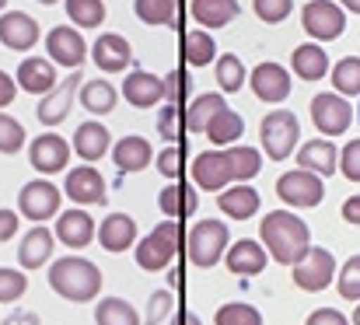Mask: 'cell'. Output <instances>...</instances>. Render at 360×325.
I'll use <instances>...</instances> for the list:
<instances>
[{
	"label": "cell",
	"instance_id": "obj_24",
	"mask_svg": "<svg viewBox=\"0 0 360 325\" xmlns=\"http://www.w3.org/2000/svg\"><path fill=\"white\" fill-rule=\"evenodd\" d=\"M53 234L67 248H84L95 238V220H91V214H84V210H63V214H56Z\"/></svg>",
	"mask_w": 360,
	"mask_h": 325
},
{
	"label": "cell",
	"instance_id": "obj_60",
	"mask_svg": "<svg viewBox=\"0 0 360 325\" xmlns=\"http://www.w3.org/2000/svg\"><path fill=\"white\" fill-rule=\"evenodd\" d=\"M4 7H7V0H0V11H4Z\"/></svg>",
	"mask_w": 360,
	"mask_h": 325
},
{
	"label": "cell",
	"instance_id": "obj_12",
	"mask_svg": "<svg viewBox=\"0 0 360 325\" xmlns=\"http://www.w3.org/2000/svg\"><path fill=\"white\" fill-rule=\"evenodd\" d=\"M81 84H84L81 70H70V77H67V81H60L49 95H42V98H39V106H35L39 122H42V126H60V122L70 115V106L77 102Z\"/></svg>",
	"mask_w": 360,
	"mask_h": 325
},
{
	"label": "cell",
	"instance_id": "obj_46",
	"mask_svg": "<svg viewBox=\"0 0 360 325\" xmlns=\"http://www.w3.org/2000/svg\"><path fill=\"white\" fill-rule=\"evenodd\" d=\"M175 301H172V291H154L150 301H147V315H143V325H161L168 315H172Z\"/></svg>",
	"mask_w": 360,
	"mask_h": 325
},
{
	"label": "cell",
	"instance_id": "obj_35",
	"mask_svg": "<svg viewBox=\"0 0 360 325\" xmlns=\"http://www.w3.org/2000/svg\"><path fill=\"white\" fill-rule=\"evenodd\" d=\"M95 322L98 325H143V319L136 315V308L122 298H102L95 305Z\"/></svg>",
	"mask_w": 360,
	"mask_h": 325
},
{
	"label": "cell",
	"instance_id": "obj_29",
	"mask_svg": "<svg viewBox=\"0 0 360 325\" xmlns=\"http://www.w3.org/2000/svg\"><path fill=\"white\" fill-rule=\"evenodd\" d=\"M290 67L301 81H322L329 74V53L319 42H304L290 53Z\"/></svg>",
	"mask_w": 360,
	"mask_h": 325
},
{
	"label": "cell",
	"instance_id": "obj_5",
	"mask_svg": "<svg viewBox=\"0 0 360 325\" xmlns=\"http://www.w3.org/2000/svg\"><path fill=\"white\" fill-rule=\"evenodd\" d=\"M228 224L224 220H196L186 245H189V262L200 269H214L224 252H228Z\"/></svg>",
	"mask_w": 360,
	"mask_h": 325
},
{
	"label": "cell",
	"instance_id": "obj_48",
	"mask_svg": "<svg viewBox=\"0 0 360 325\" xmlns=\"http://www.w3.org/2000/svg\"><path fill=\"white\" fill-rule=\"evenodd\" d=\"M340 172H343L350 182H360V136L350 140V144L340 151Z\"/></svg>",
	"mask_w": 360,
	"mask_h": 325
},
{
	"label": "cell",
	"instance_id": "obj_50",
	"mask_svg": "<svg viewBox=\"0 0 360 325\" xmlns=\"http://www.w3.org/2000/svg\"><path fill=\"white\" fill-rule=\"evenodd\" d=\"M158 172L165 179H179L182 175V154H179V147H165L158 154Z\"/></svg>",
	"mask_w": 360,
	"mask_h": 325
},
{
	"label": "cell",
	"instance_id": "obj_36",
	"mask_svg": "<svg viewBox=\"0 0 360 325\" xmlns=\"http://www.w3.org/2000/svg\"><path fill=\"white\" fill-rule=\"evenodd\" d=\"M221 108H224V95H200V98H193V106L186 108V129H189V133H203L207 122H210Z\"/></svg>",
	"mask_w": 360,
	"mask_h": 325
},
{
	"label": "cell",
	"instance_id": "obj_30",
	"mask_svg": "<svg viewBox=\"0 0 360 325\" xmlns=\"http://www.w3.org/2000/svg\"><path fill=\"white\" fill-rule=\"evenodd\" d=\"M189 11H193L196 25H203L207 32L231 25V21L241 14L238 0H193V7H189Z\"/></svg>",
	"mask_w": 360,
	"mask_h": 325
},
{
	"label": "cell",
	"instance_id": "obj_59",
	"mask_svg": "<svg viewBox=\"0 0 360 325\" xmlns=\"http://www.w3.org/2000/svg\"><path fill=\"white\" fill-rule=\"evenodd\" d=\"M39 4H42V7H49V4H56V0H39Z\"/></svg>",
	"mask_w": 360,
	"mask_h": 325
},
{
	"label": "cell",
	"instance_id": "obj_56",
	"mask_svg": "<svg viewBox=\"0 0 360 325\" xmlns=\"http://www.w3.org/2000/svg\"><path fill=\"white\" fill-rule=\"evenodd\" d=\"M340 7L350 11V14H360V0H340Z\"/></svg>",
	"mask_w": 360,
	"mask_h": 325
},
{
	"label": "cell",
	"instance_id": "obj_7",
	"mask_svg": "<svg viewBox=\"0 0 360 325\" xmlns=\"http://www.w3.org/2000/svg\"><path fill=\"white\" fill-rule=\"evenodd\" d=\"M301 25H304V32L322 46V42H333V39L343 35V28H347V11H343L336 0H308V4L301 7Z\"/></svg>",
	"mask_w": 360,
	"mask_h": 325
},
{
	"label": "cell",
	"instance_id": "obj_20",
	"mask_svg": "<svg viewBox=\"0 0 360 325\" xmlns=\"http://www.w3.org/2000/svg\"><path fill=\"white\" fill-rule=\"evenodd\" d=\"M109 151H112V133H109L98 119H88V122L77 126V133H74V154H77L81 161L95 165V161H102Z\"/></svg>",
	"mask_w": 360,
	"mask_h": 325
},
{
	"label": "cell",
	"instance_id": "obj_33",
	"mask_svg": "<svg viewBox=\"0 0 360 325\" xmlns=\"http://www.w3.org/2000/svg\"><path fill=\"white\" fill-rule=\"evenodd\" d=\"M77 102L91 115H109L116 108V88L109 81H84L77 91Z\"/></svg>",
	"mask_w": 360,
	"mask_h": 325
},
{
	"label": "cell",
	"instance_id": "obj_57",
	"mask_svg": "<svg viewBox=\"0 0 360 325\" xmlns=\"http://www.w3.org/2000/svg\"><path fill=\"white\" fill-rule=\"evenodd\" d=\"M182 322H186V325H203V322H200V315H193V312H186V319H182Z\"/></svg>",
	"mask_w": 360,
	"mask_h": 325
},
{
	"label": "cell",
	"instance_id": "obj_3",
	"mask_svg": "<svg viewBox=\"0 0 360 325\" xmlns=\"http://www.w3.org/2000/svg\"><path fill=\"white\" fill-rule=\"evenodd\" d=\"M259 140L269 161H287L301 140V122L290 108H273L266 112V119L259 122Z\"/></svg>",
	"mask_w": 360,
	"mask_h": 325
},
{
	"label": "cell",
	"instance_id": "obj_19",
	"mask_svg": "<svg viewBox=\"0 0 360 325\" xmlns=\"http://www.w3.org/2000/svg\"><path fill=\"white\" fill-rule=\"evenodd\" d=\"M0 42L14 53H28L35 42H39V25L32 14L25 11H7L0 14Z\"/></svg>",
	"mask_w": 360,
	"mask_h": 325
},
{
	"label": "cell",
	"instance_id": "obj_26",
	"mask_svg": "<svg viewBox=\"0 0 360 325\" xmlns=\"http://www.w3.org/2000/svg\"><path fill=\"white\" fill-rule=\"evenodd\" d=\"M98 241L105 252H126L136 245V220L129 214H109L98 224Z\"/></svg>",
	"mask_w": 360,
	"mask_h": 325
},
{
	"label": "cell",
	"instance_id": "obj_11",
	"mask_svg": "<svg viewBox=\"0 0 360 325\" xmlns=\"http://www.w3.org/2000/svg\"><path fill=\"white\" fill-rule=\"evenodd\" d=\"M46 53H49L53 63H60V67H67V70H81V63H84V56H88L91 49H88V42H84V35H81L77 28L56 25V28H49V35H46Z\"/></svg>",
	"mask_w": 360,
	"mask_h": 325
},
{
	"label": "cell",
	"instance_id": "obj_23",
	"mask_svg": "<svg viewBox=\"0 0 360 325\" xmlns=\"http://www.w3.org/2000/svg\"><path fill=\"white\" fill-rule=\"evenodd\" d=\"M122 98L133 108H154L158 102H165V84H161V77H154L147 70H133L122 81Z\"/></svg>",
	"mask_w": 360,
	"mask_h": 325
},
{
	"label": "cell",
	"instance_id": "obj_51",
	"mask_svg": "<svg viewBox=\"0 0 360 325\" xmlns=\"http://www.w3.org/2000/svg\"><path fill=\"white\" fill-rule=\"evenodd\" d=\"M304 325H350V319L343 312H336V308H319V312L308 315Z\"/></svg>",
	"mask_w": 360,
	"mask_h": 325
},
{
	"label": "cell",
	"instance_id": "obj_38",
	"mask_svg": "<svg viewBox=\"0 0 360 325\" xmlns=\"http://www.w3.org/2000/svg\"><path fill=\"white\" fill-rule=\"evenodd\" d=\"M333 88L343 98L360 95V56H347V60H340L333 67Z\"/></svg>",
	"mask_w": 360,
	"mask_h": 325
},
{
	"label": "cell",
	"instance_id": "obj_9",
	"mask_svg": "<svg viewBox=\"0 0 360 325\" xmlns=\"http://www.w3.org/2000/svg\"><path fill=\"white\" fill-rule=\"evenodd\" d=\"M311 122L322 136H343L354 122V108L343 95L336 91H322L311 98Z\"/></svg>",
	"mask_w": 360,
	"mask_h": 325
},
{
	"label": "cell",
	"instance_id": "obj_44",
	"mask_svg": "<svg viewBox=\"0 0 360 325\" xmlns=\"http://www.w3.org/2000/svg\"><path fill=\"white\" fill-rule=\"evenodd\" d=\"M25 136H28L25 126L18 119H11V115L0 112V154H18L25 147Z\"/></svg>",
	"mask_w": 360,
	"mask_h": 325
},
{
	"label": "cell",
	"instance_id": "obj_17",
	"mask_svg": "<svg viewBox=\"0 0 360 325\" xmlns=\"http://www.w3.org/2000/svg\"><path fill=\"white\" fill-rule=\"evenodd\" d=\"M14 81H18L21 91L39 95V98L49 95V91L60 84V77H56V63H53V60H42V56H25L21 67H18V74H14Z\"/></svg>",
	"mask_w": 360,
	"mask_h": 325
},
{
	"label": "cell",
	"instance_id": "obj_34",
	"mask_svg": "<svg viewBox=\"0 0 360 325\" xmlns=\"http://www.w3.org/2000/svg\"><path fill=\"white\" fill-rule=\"evenodd\" d=\"M182 49H186V60H189L193 67H210V63L217 60V42H214V35H210L207 28L186 32Z\"/></svg>",
	"mask_w": 360,
	"mask_h": 325
},
{
	"label": "cell",
	"instance_id": "obj_32",
	"mask_svg": "<svg viewBox=\"0 0 360 325\" xmlns=\"http://www.w3.org/2000/svg\"><path fill=\"white\" fill-rule=\"evenodd\" d=\"M207 136H210V144H217V147H235L238 144V136L245 133V119H241L235 108H221L210 122H207V129H203Z\"/></svg>",
	"mask_w": 360,
	"mask_h": 325
},
{
	"label": "cell",
	"instance_id": "obj_42",
	"mask_svg": "<svg viewBox=\"0 0 360 325\" xmlns=\"http://www.w3.org/2000/svg\"><path fill=\"white\" fill-rule=\"evenodd\" d=\"M336 287L343 301H360V255H350L340 269H336Z\"/></svg>",
	"mask_w": 360,
	"mask_h": 325
},
{
	"label": "cell",
	"instance_id": "obj_61",
	"mask_svg": "<svg viewBox=\"0 0 360 325\" xmlns=\"http://www.w3.org/2000/svg\"><path fill=\"white\" fill-rule=\"evenodd\" d=\"M357 108H360V106H357Z\"/></svg>",
	"mask_w": 360,
	"mask_h": 325
},
{
	"label": "cell",
	"instance_id": "obj_45",
	"mask_svg": "<svg viewBox=\"0 0 360 325\" xmlns=\"http://www.w3.org/2000/svg\"><path fill=\"white\" fill-rule=\"evenodd\" d=\"M252 7H255L259 21H266V25H280V21L290 18L294 0H252Z\"/></svg>",
	"mask_w": 360,
	"mask_h": 325
},
{
	"label": "cell",
	"instance_id": "obj_28",
	"mask_svg": "<svg viewBox=\"0 0 360 325\" xmlns=\"http://www.w3.org/2000/svg\"><path fill=\"white\" fill-rule=\"evenodd\" d=\"M150 158H154V147H150V140L147 136H122L120 144L112 147V161H116V168H120L122 175L126 172H143L147 165H150Z\"/></svg>",
	"mask_w": 360,
	"mask_h": 325
},
{
	"label": "cell",
	"instance_id": "obj_13",
	"mask_svg": "<svg viewBox=\"0 0 360 325\" xmlns=\"http://www.w3.org/2000/svg\"><path fill=\"white\" fill-rule=\"evenodd\" d=\"M193 179H196V186H200V189H207V193H221V189H228V186L235 182L228 147L196 154V161H193Z\"/></svg>",
	"mask_w": 360,
	"mask_h": 325
},
{
	"label": "cell",
	"instance_id": "obj_58",
	"mask_svg": "<svg viewBox=\"0 0 360 325\" xmlns=\"http://www.w3.org/2000/svg\"><path fill=\"white\" fill-rule=\"evenodd\" d=\"M354 325H360V301H357V308H354Z\"/></svg>",
	"mask_w": 360,
	"mask_h": 325
},
{
	"label": "cell",
	"instance_id": "obj_6",
	"mask_svg": "<svg viewBox=\"0 0 360 325\" xmlns=\"http://www.w3.org/2000/svg\"><path fill=\"white\" fill-rule=\"evenodd\" d=\"M276 196L290 210H311V207H319L326 200V179H319L315 172H304V168L283 172L276 179Z\"/></svg>",
	"mask_w": 360,
	"mask_h": 325
},
{
	"label": "cell",
	"instance_id": "obj_22",
	"mask_svg": "<svg viewBox=\"0 0 360 325\" xmlns=\"http://www.w3.org/2000/svg\"><path fill=\"white\" fill-rule=\"evenodd\" d=\"M53 245H56V234H53L46 224H35V227L21 238V248H18L21 269H42V266L53 259Z\"/></svg>",
	"mask_w": 360,
	"mask_h": 325
},
{
	"label": "cell",
	"instance_id": "obj_14",
	"mask_svg": "<svg viewBox=\"0 0 360 325\" xmlns=\"http://www.w3.org/2000/svg\"><path fill=\"white\" fill-rule=\"evenodd\" d=\"M63 193H67L74 203H81V207H102V203H109L105 179H102L98 168H91V165L70 168L67 179H63Z\"/></svg>",
	"mask_w": 360,
	"mask_h": 325
},
{
	"label": "cell",
	"instance_id": "obj_25",
	"mask_svg": "<svg viewBox=\"0 0 360 325\" xmlns=\"http://www.w3.org/2000/svg\"><path fill=\"white\" fill-rule=\"evenodd\" d=\"M266 259H269V252L252 238H241L238 245H228V252H224V262L235 276H259L266 269Z\"/></svg>",
	"mask_w": 360,
	"mask_h": 325
},
{
	"label": "cell",
	"instance_id": "obj_54",
	"mask_svg": "<svg viewBox=\"0 0 360 325\" xmlns=\"http://www.w3.org/2000/svg\"><path fill=\"white\" fill-rule=\"evenodd\" d=\"M343 220H347V224H360V193L343 203Z\"/></svg>",
	"mask_w": 360,
	"mask_h": 325
},
{
	"label": "cell",
	"instance_id": "obj_55",
	"mask_svg": "<svg viewBox=\"0 0 360 325\" xmlns=\"http://www.w3.org/2000/svg\"><path fill=\"white\" fill-rule=\"evenodd\" d=\"M0 325H39V315H35V312H14V315H7Z\"/></svg>",
	"mask_w": 360,
	"mask_h": 325
},
{
	"label": "cell",
	"instance_id": "obj_10",
	"mask_svg": "<svg viewBox=\"0 0 360 325\" xmlns=\"http://www.w3.org/2000/svg\"><path fill=\"white\" fill-rule=\"evenodd\" d=\"M60 200H63V193H60L53 182L32 179V182H25L21 193H18V210H21L25 220L42 224V220H49V217L60 214Z\"/></svg>",
	"mask_w": 360,
	"mask_h": 325
},
{
	"label": "cell",
	"instance_id": "obj_47",
	"mask_svg": "<svg viewBox=\"0 0 360 325\" xmlns=\"http://www.w3.org/2000/svg\"><path fill=\"white\" fill-rule=\"evenodd\" d=\"M182 126H186V119H182V108L179 106H165L161 112H158V133H161V136L175 140Z\"/></svg>",
	"mask_w": 360,
	"mask_h": 325
},
{
	"label": "cell",
	"instance_id": "obj_21",
	"mask_svg": "<svg viewBox=\"0 0 360 325\" xmlns=\"http://www.w3.org/2000/svg\"><path fill=\"white\" fill-rule=\"evenodd\" d=\"M297 168L315 172L319 179H329L333 172H340V147L326 136V140H308L297 151Z\"/></svg>",
	"mask_w": 360,
	"mask_h": 325
},
{
	"label": "cell",
	"instance_id": "obj_27",
	"mask_svg": "<svg viewBox=\"0 0 360 325\" xmlns=\"http://www.w3.org/2000/svg\"><path fill=\"white\" fill-rule=\"evenodd\" d=\"M217 207H221V214H228L231 220H248V217L259 214V193L252 186H245V182H231L228 189H221Z\"/></svg>",
	"mask_w": 360,
	"mask_h": 325
},
{
	"label": "cell",
	"instance_id": "obj_2",
	"mask_svg": "<svg viewBox=\"0 0 360 325\" xmlns=\"http://www.w3.org/2000/svg\"><path fill=\"white\" fill-rule=\"evenodd\" d=\"M49 287L63 298V301H74V305H84V301H95L98 291H102V269L84 259V255H63L49 266Z\"/></svg>",
	"mask_w": 360,
	"mask_h": 325
},
{
	"label": "cell",
	"instance_id": "obj_52",
	"mask_svg": "<svg viewBox=\"0 0 360 325\" xmlns=\"http://www.w3.org/2000/svg\"><path fill=\"white\" fill-rule=\"evenodd\" d=\"M18 224H21V220H18V214H14V210H0V245L14 238Z\"/></svg>",
	"mask_w": 360,
	"mask_h": 325
},
{
	"label": "cell",
	"instance_id": "obj_40",
	"mask_svg": "<svg viewBox=\"0 0 360 325\" xmlns=\"http://www.w3.org/2000/svg\"><path fill=\"white\" fill-rule=\"evenodd\" d=\"M133 11L143 25H172L175 21V0H133Z\"/></svg>",
	"mask_w": 360,
	"mask_h": 325
},
{
	"label": "cell",
	"instance_id": "obj_39",
	"mask_svg": "<svg viewBox=\"0 0 360 325\" xmlns=\"http://www.w3.org/2000/svg\"><path fill=\"white\" fill-rule=\"evenodd\" d=\"M67 18L77 28H98L105 21V0H67Z\"/></svg>",
	"mask_w": 360,
	"mask_h": 325
},
{
	"label": "cell",
	"instance_id": "obj_1",
	"mask_svg": "<svg viewBox=\"0 0 360 325\" xmlns=\"http://www.w3.org/2000/svg\"><path fill=\"white\" fill-rule=\"evenodd\" d=\"M259 238H262L269 259L280 266L301 262L304 252L311 248V231L294 210H269L259 220Z\"/></svg>",
	"mask_w": 360,
	"mask_h": 325
},
{
	"label": "cell",
	"instance_id": "obj_15",
	"mask_svg": "<svg viewBox=\"0 0 360 325\" xmlns=\"http://www.w3.org/2000/svg\"><path fill=\"white\" fill-rule=\"evenodd\" d=\"M248 84H252V91H255L259 102L280 106V102L290 95V70L280 67V63H273V60H266V63H259V67L248 74Z\"/></svg>",
	"mask_w": 360,
	"mask_h": 325
},
{
	"label": "cell",
	"instance_id": "obj_31",
	"mask_svg": "<svg viewBox=\"0 0 360 325\" xmlns=\"http://www.w3.org/2000/svg\"><path fill=\"white\" fill-rule=\"evenodd\" d=\"M158 207L168 220H179V217L186 220V217H193L200 210V196H196L193 186H165L158 193Z\"/></svg>",
	"mask_w": 360,
	"mask_h": 325
},
{
	"label": "cell",
	"instance_id": "obj_43",
	"mask_svg": "<svg viewBox=\"0 0 360 325\" xmlns=\"http://www.w3.org/2000/svg\"><path fill=\"white\" fill-rule=\"evenodd\" d=\"M25 291H28V276L21 269L0 266V305H11V301L25 298Z\"/></svg>",
	"mask_w": 360,
	"mask_h": 325
},
{
	"label": "cell",
	"instance_id": "obj_53",
	"mask_svg": "<svg viewBox=\"0 0 360 325\" xmlns=\"http://www.w3.org/2000/svg\"><path fill=\"white\" fill-rule=\"evenodd\" d=\"M14 95H18V81L11 77V74H4L0 70V108H7L14 102Z\"/></svg>",
	"mask_w": 360,
	"mask_h": 325
},
{
	"label": "cell",
	"instance_id": "obj_18",
	"mask_svg": "<svg viewBox=\"0 0 360 325\" xmlns=\"http://www.w3.org/2000/svg\"><path fill=\"white\" fill-rule=\"evenodd\" d=\"M91 60H95V67L102 70V74H122L129 63H133V49H129V42L116 35V32H102L98 39H95V46H91Z\"/></svg>",
	"mask_w": 360,
	"mask_h": 325
},
{
	"label": "cell",
	"instance_id": "obj_41",
	"mask_svg": "<svg viewBox=\"0 0 360 325\" xmlns=\"http://www.w3.org/2000/svg\"><path fill=\"white\" fill-rule=\"evenodd\" d=\"M214 325H262V315H259V308H252L245 301H228L217 308Z\"/></svg>",
	"mask_w": 360,
	"mask_h": 325
},
{
	"label": "cell",
	"instance_id": "obj_4",
	"mask_svg": "<svg viewBox=\"0 0 360 325\" xmlns=\"http://www.w3.org/2000/svg\"><path fill=\"white\" fill-rule=\"evenodd\" d=\"M179 238H182L179 220H161L150 234H143L136 241V248H133L136 252V266L147 269V273L168 269L172 259H175V252H179Z\"/></svg>",
	"mask_w": 360,
	"mask_h": 325
},
{
	"label": "cell",
	"instance_id": "obj_49",
	"mask_svg": "<svg viewBox=\"0 0 360 325\" xmlns=\"http://www.w3.org/2000/svg\"><path fill=\"white\" fill-rule=\"evenodd\" d=\"M161 84H165V102L168 106H179V98L189 95V77H182L179 70H172L168 77H161Z\"/></svg>",
	"mask_w": 360,
	"mask_h": 325
},
{
	"label": "cell",
	"instance_id": "obj_16",
	"mask_svg": "<svg viewBox=\"0 0 360 325\" xmlns=\"http://www.w3.org/2000/svg\"><path fill=\"white\" fill-rule=\"evenodd\" d=\"M28 161H32L35 172H42V175H56V172H63L67 161H70V144H67L63 136H56V133H42V136L32 140V147H28Z\"/></svg>",
	"mask_w": 360,
	"mask_h": 325
},
{
	"label": "cell",
	"instance_id": "obj_8",
	"mask_svg": "<svg viewBox=\"0 0 360 325\" xmlns=\"http://www.w3.org/2000/svg\"><path fill=\"white\" fill-rule=\"evenodd\" d=\"M290 269H294V287H301V291H308V294H319V291H326V287L336 280V255H333L329 248L311 245V248L304 252V259L294 262Z\"/></svg>",
	"mask_w": 360,
	"mask_h": 325
},
{
	"label": "cell",
	"instance_id": "obj_37",
	"mask_svg": "<svg viewBox=\"0 0 360 325\" xmlns=\"http://www.w3.org/2000/svg\"><path fill=\"white\" fill-rule=\"evenodd\" d=\"M214 63H217V84H221V91L235 95V91H241V88L248 84L245 63H241L235 53H224V56H217Z\"/></svg>",
	"mask_w": 360,
	"mask_h": 325
}]
</instances>
